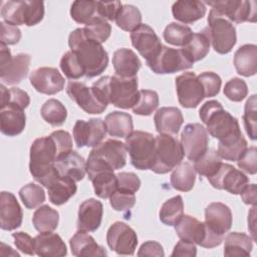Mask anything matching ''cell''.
Here are the masks:
<instances>
[{
	"label": "cell",
	"instance_id": "obj_1",
	"mask_svg": "<svg viewBox=\"0 0 257 257\" xmlns=\"http://www.w3.org/2000/svg\"><path fill=\"white\" fill-rule=\"evenodd\" d=\"M68 45L88 78L101 74L107 67L108 54L102 45L87 37L83 28H76L68 36Z\"/></svg>",
	"mask_w": 257,
	"mask_h": 257
},
{
	"label": "cell",
	"instance_id": "obj_2",
	"mask_svg": "<svg viewBox=\"0 0 257 257\" xmlns=\"http://www.w3.org/2000/svg\"><path fill=\"white\" fill-rule=\"evenodd\" d=\"M105 103L115 107L133 108L139 99L138 77L123 78L117 75L102 76L92 84Z\"/></svg>",
	"mask_w": 257,
	"mask_h": 257
},
{
	"label": "cell",
	"instance_id": "obj_3",
	"mask_svg": "<svg viewBox=\"0 0 257 257\" xmlns=\"http://www.w3.org/2000/svg\"><path fill=\"white\" fill-rule=\"evenodd\" d=\"M199 116L206 124L208 134L219 141L241 133L238 119L217 100L206 101L199 110Z\"/></svg>",
	"mask_w": 257,
	"mask_h": 257
},
{
	"label": "cell",
	"instance_id": "obj_4",
	"mask_svg": "<svg viewBox=\"0 0 257 257\" xmlns=\"http://www.w3.org/2000/svg\"><path fill=\"white\" fill-rule=\"evenodd\" d=\"M126 164V148L124 143L108 139L94 147L86 161V173L99 170H119Z\"/></svg>",
	"mask_w": 257,
	"mask_h": 257
},
{
	"label": "cell",
	"instance_id": "obj_5",
	"mask_svg": "<svg viewBox=\"0 0 257 257\" xmlns=\"http://www.w3.org/2000/svg\"><path fill=\"white\" fill-rule=\"evenodd\" d=\"M58 159V147L51 135L36 139L30 147L29 171L33 179L40 184L54 170Z\"/></svg>",
	"mask_w": 257,
	"mask_h": 257
},
{
	"label": "cell",
	"instance_id": "obj_6",
	"mask_svg": "<svg viewBox=\"0 0 257 257\" xmlns=\"http://www.w3.org/2000/svg\"><path fill=\"white\" fill-rule=\"evenodd\" d=\"M44 16V3L42 1H3L1 3V17L4 22L11 25L34 26Z\"/></svg>",
	"mask_w": 257,
	"mask_h": 257
},
{
	"label": "cell",
	"instance_id": "obj_7",
	"mask_svg": "<svg viewBox=\"0 0 257 257\" xmlns=\"http://www.w3.org/2000/svg\"><path fill=\"white\" fill-rule=\"evenodd\" d=\"M184 152L181 143L169 135L155 137V157L151 171L156 174H167L182 163Z\"/></svg>",
	"mask_w": 257,
	"mask_h": 257
},
{
	"label": "cell",
	"instance_id": "obj_8",
	"mask_svg": "<svg viewBox=\"0 0 257 257\" xmlns=\"http://www.w3.org/2000/svg\"><path fill=\"white\" fill-rule=\"evenodd\" d=\"M125 148L132 165L141 171L150 170L155 157V136L148 132L134 131L125 138Z\"/></svg>",
	"mask_w": 257,
	"mask_h": 257
},
{
	"label": "cell",
	"instance_id": "obj_9",
	"mask_svg": "<svg viewBox=\"0 0 257 257\" xmlns=\"http://www.w3.org/2000/svg\"><path fill=\"white\" fill-rule=\"evenodd\" d=\"M207 27L214 50L219 54L229 53L237 41L233 23L212 8L209 12Z\"/></svg>",
	"mask_w": 257,
	"mask_h": 257
},
{
	"label": "cell",
	"instance_id": "obj_10",
	"mask_svg": "<svg viewBox=\"0 0 257 257\" xmlns=\"http://www.w3.org/2000/svg\"><path fill=\"white\" fill-rule=\"evenodd\" d=\"M31 57L27 53L11 55L10 49L0 44V79L8 85L20 83L28 74Z\"/></svg>",
	"mask_w": 257,
	"mask_h": 257
},
{
	"label": "cell",
	"instance_id": "obj_11",
	"mask_svg": "<svg viewBox=\"0 0 257 257\" xmlns=\"http://www.w3.org/2000/svg\"><path fill=\"white\" fill-rule=\"evenodd\" d=\"M193 64L194 63L189 59L182 48L175 49L164 45L158 55L151 61L147 62V65L151 70L157 74L175 73L189 69Z\"/></svg>",
	"mask_w": 257,
	"mask_h": 257
},
{
	"label": "cell",
	"instance_id": "obj_12",
	"mask_svg": "<svg viewBox=\"0 0 257 257\" xmlns=\"http://www.w3.org/2000/svg\"><path fill=\"white\" fill-rule=\"evenodd\" d=\"M232 23L255 22L257 8L255 1L247 0H220L205 2Z\"/></svg>",
	"mask_w": 257,
	"mask_h": 257
},
{
	"label": "cell",
	"instance_id": "obj_13",
	"mask_svg": "<svg viewBox=\"0 0 257 257\" xmlns=\"http://www.w3.org/2000/svg\"><path fill=\"white\" fill-rule=\"evenodd\" d=\"M66 93L76 104L89 114H99L103 112L107 103H105L95 89L88 87L84 82L70 81L66 86Z\"/></svg>",
	"mask_w": 257,
	"mask_h": 257
},
{
	"label": "cell",
	"instance_id": "obj_14",
	"mask_svg": "<svg viewBox=\"0 0 257 257\" xmlns=\"http://www.w3.org/2000/svg\"><path fill=\"white\" fill-rule=\"evenodd\" d=\"M181 145L188 160H198L208 150L209 134L206 127L198 122L186 124L181 135Z\"/></svg>",
	"mask_w": 257,
	"mask_h": 257
},
{
	"label": "cell",
	"instance_id": "obj_15",
	"mask_svg": "<svg viewBox=\"0 0 257 257\" xmlns=\"http://www.w3.org/2000/svg\"><path fill=\"white\" fill-rule=\"evenodd\" d=\"M106 243L109 249L118 255H134L138 245V236L132 227L117 221L108 228Z\"/></svg>",
	"mask_w": 257,
	"mask_h": 257
},
{
	"label": "cell",
	"instance_id": "obj_16",
	"mask_svg": "<svg viewBox=\"0 0 257 257\" xmlns=\"http://www.w3.org/2000/svg\"><path fill=\"white\" fill-rule=\"evenodd\" d=\"M179 103L186 108L197 107L205 98L203 86L194 72H184L176 77Z\"/></svg>",
	"mask_w": 257,
	"mask_h": 257
},
{
	"label": "cell",
	"instance_id": "obj_17",
	"mask_svg": "<svg viewBox=\"0 0 257 257\" xmlns=\"http://www.w3.org/2000/svg\"><path fill=\"white\" fill-rule=\"evenodd\" d=\"M208 181L215 189L240 195L249 183V178L241 170H237L230 164L222 163L217 173L208 178Z\"/></svg>",
	"mask_w": 257,
	"mask_h": 257
},
{
	"label": "cell",
	"instance_id": "obj_18",
	"mask_svg": "<svg viewBox=\"0 0 257 257\" xmlns=\"http://www.w3.org/2000/svg\"><path fill=\"white\" fill-rule=\"evenodd\" d=\"M106 135L104 121L101 118H90L88 121L78 119L73 126V138L77 148H94Z\"/></svg>",
	"mask_w": 257,
	"mask_h": 257
},
{
	"label": "cell",
	"instance_id": "obj_19",
	"mask_svg": "<svg viewBox=\"0 0 257 257\" xmlns=\"http://www.w3.org/2000/svg\"><path fill=\"white\" fill-rule=\"evenodd\" d=\"M48 192V197L53 205L65 204L76 193L75 182L59 175L56 168L40 183Z\"/></svg>",
	"mask_w": 257,
	"mask_h": 257
},
{
	"label": "cell",
	"instance_id": "obj_20",
	"mask_svg": "<svg viewBox=\"0 0 257 257\" xmlns=\"http://www.w3.org/2000/svg\"><path fill=\"white\" fill-rule=\"evenodd\" d=\"M231 209L220 202H213L205 209V227L206 231L219 237H225L232 227Z\"/></svg>",
	"mask_w": 257,
	"mask_h": 257
},
{
	"label": "cell",
	"instance_id": "obj_21",
	"mask_svg": "<svg viewBox=\"0 0 257 257\" xmlns=\"http://www.w3.org/2000/svg\"><path fill=\"white\" fill-rule=\"evenodd\" d=\"M133 46L146 59V62L155 58L163 47V44L155 30L148 24H141L131 32Z\"/></svg>",
	"mask_w": 257,
	"mask_h": 257
},
{
	"label": "cell",
	"instance_id": "obj_22",
	"mask_svg": "<svg viewBox=\"0 0 257 257\" xmlns=\"http://www.w3.org/2000/svg\"><path fill=\"white\" fill-rule=\"evenodd\" d=\"M31 85L36 91L52 95L64 88V77L54 67H39L34 69L29 76Z\"/></svg>",
	"mask_w": 257,
	"mask_h": 257
},
{
	"label": "cell",
	"instance_id": "obj_23",
	"mask_svg": "<svg viewBox=\"0 0 257 257\" xmlns=\"http://www.w3.org/2000/svg\"><path fill=\"white\" fill-rule=\"evenodd\" d=\"M23 212L16 199L10 192L0 194V227L2 230L12 231L22 224Z\"/></svg>",
	"mask_w": 257,
	"mask_h": 257
},
{
	"label": "cell",
	"instance_id": "obj_24",
	"mask_svg": "<svg viewBox=\"0 0 257 257\" xmlns=\"http://www.w3.org/2000/svg\"><path fill=\"white\" fill-rule=\"evenodd\" d=\"M103 206L102 203L96 199L90 198L83 201L77 214V229L85 232L96 231L102 220Z\"/></svg>",
	"mask_w": 257,
	"mask_h": 257
},
{
	"label": "cell",
	"instance_id": "obj_25",
	"mask_svg": "<svg viewBox=\"0 0 257 257\" xmlns=\"http://www.w3.org/2000/svg\"><path fill=\"white\" fill-rule=\"evenodd\" d=\"M154 120L160 135L176 136L184 122V117L178 107L164 106L157 110Z\"/></svg>",
	"mask_w": 257,
	"mask_h": 257
},
{
	"label": "cell",
	"instance_id": "obj_26",
	"mask_svg": "<svg viewBox=\"0 0 257 257\" xmlns=\"http://www.w3.org/2000/svg\"><path fill=\"white\" fill-rule=\"evenodd\" d=\"M34 251L40 257H62L67 254L64 241L52 232H42L34 237Z\"/></svg>",
	"mask_w": 257,
	"mask_h": 257
},
{
	"label": "cell",
	"instance_id": "obj_27",
	"mask_svg": "<svg viewBox=\"0 0 257 257\" xmlns=\"http://www.w3.org/2000/svg\"><path fill=\"white\" fill-rule=\"evenodd\" d=\"M54 166L60 176L68 178L75 183L81 181L86 174V162L75 151H70L59 158Z\"/></svg>",
	"mask_w": 257,
	"mask_h": 257
},
{
	"label": "cell",
	"instance_id": "obj_28",
	"mask_svg": "<svg viewBox=\"0 0 257 257\" xmlns=\"http://www.w3.org/2000/svg\"><path fill=\"white\" fill-rule=\"evenodd\" d=\"M25 125L26 115L24 109L14 105L0 107V128L3 135L15 137L24 131Z\"/></svg>",
	"mask_w": 257,
	"mask_h": 257
},
{
	"label": "cell",
	"instance_id": "obj_29",
	"mask_svg": "<svg viewBox=\"0 0 257 257\" xmlns=\"http://www.w3.org/2000/svg\"><path fill=\"white\" fill-rule=\"evenodd\" d=\"M112 65L115 75L123 78H132L137 76L142 62L132 49L119 48L113 53Z\"/></svg>",
	"mask_w": 257,
	"mask_h": 257
},
{
	"label": "cell",
	"instance_id": "obj_30",
	"mask_svg": "<svg viewBox=\"0 0 257 257\" xmlns=\"http://www.w3.org/2000/svg\"><path fill=\"white\" fill-rule=\"evenodd\" d=\"M180 239L201 245L205 238V223L200 222L193 216L183 215L174 225Z\"/></svg>",
	"mask_w": 257,
	"mask_h": 257
},
{
	"label": "cell",
	"instance_id": "obj_31",
	"mask_svg": "<svg viewBox=\"0 0 257 257\" xmlns=\"http://www.w3.org/2000/svg\"><path fill=\"white\" fill-rule=\"evenodd\" d=\"M71 253L77 257L106 256L104 248L96 243L92 236L85 231L78 230L69 240Z\"/></svg>",
	"mask_w": 257,
	"mask_h": 257
},
{
	"label": "cell",
	"instance_id": "obj_32",
	"mask_svg": "<svg viewBox=\"0 0 257 257\" xmlns=\"http://www.w3.org/2000/svg\"><path fill=\"white\" fill-rule=\"evenodd\" d=\"M206 10L205 3L198 0H180L172 6L174 18L185 24H191L202 19Z\"/></svg>",
	"mask_w": 257,
	"mask_h": 257
},
{
	"label": "cell",
	"instance_id": "obj_33",
	"mask_svg": "<svg viewBox=\"0 0 257 257\" xmlns=\"http://www.w3.org/2000/svg\"><path fill=\"white\" fill-rule=\"evenodd\" d=\"M234 66L242 76L255 75L257 72V46L255 44L240 46L234 54Z\"/></svg>",
	"mask_w": 257,
	"mask_h": 257
},
{
	"label": "cell",
	"instance_id": "obj_34",
	"mask_svg": "<svg viewBox=\"0 0 257 257\" xmlns=\"http://www.w3.org/2000/svg\"><path fill=\"white\" fill-rule=\"evenodd\" d=\"M92 183L94 194L101 199L109 198L117 190L116 175L111 170H99L87 174Z\"/></svg>",
	"mask_w": 257,
	"mask_h": 257
},
{
	"label": "cell",
	"instance_id": "obj_35",
	"mask_svg": "<svg viewBox=\"0 0 257 257\" xmlns=\"http://www.w3.org/2000/svg\"><path fill=\"white\" fill-rule=\"evenodd\" d=\"M106 133L111 137L126 138L134 132L133 117L122 111L109 112L104 118Z\"/></svg>",
	"mask_w": 257,
	"mask_h": 257
},
{
	"label": "cell",
	"instance_id": "obj_36",
	"mask_svg": "<svg viewBox=\"0 0 257 257\" xmlns=\"http://www.w3.org/2000/svg\"><path fill=\"white\" fill-rule=\"evenodd\" d=\"M211 39L208 27L203 28L200 32L194 33L190 41L182 47L189 59L195 63L207 56L210 51Z\"/></svg>",
	"mask_w": 257,
	"mask_h": 257
},
{
	"label": "cell",
	"instance_id": "obj_37",
	"mask_svg": "<svg viewBox=\"0 0 257 257\" xmlns=\"http://www.w3.org/2000/svg\"><path fill=\"white\" fill-rule=\"evenodd\" d=\"M253 240L245 233L231 232L225 237L224 255L227 257H247L253 249Z\"/></svg>",
	"mask_w": 257,
	"mask_h": 257
},
{
	"label": "cell",
	"instance_id": "obj_38",
	"mask_svg": "<svg viewBox=\"0 0 257 257\" xmlns=\"http://www.w3.org/2000/svg\"><path fill=\"white\" fill-rule=\"evenodd\" d=\"M172 187L181 192H189L194 188L196 181V171L189 162H182L173 169L171 174Z\"/></svg>",
	"mask_w": 257,
	"mask_h": 257
},
{
	"label": "cell",
	"instance_id": "obj_39",
	"mask_svg": "<svg viewBox=\"0 0 257 257\" xmlns=\"http://www.w3.org/2000/svg\"><path fill=\"white\" fill-rule=\"evenodd\" d=\"M247 145V141L243 137L242 133H240L219 141L217 152L222 159L237 162L248 148Z\"/></svg>",
	"mask_w": 257,
	"mask_h": 257
},
{
	"label": "cell",
	"instance_id": "obj_40",
	"mask_svg": "<svg viewBox=\"0 0 257 257\" xmlns=\"http://www.w3.org/2000/svg\"><path fill=\"white\" fill-rule=\"evenodd\" d=\"M59 222V213L48 205L40 206L33 214L32 223L34 228L39 232L54 231Z\"/></svg>",
	"mask_w": 257,
	"mask_h": 257
},
{
	"label": "cell",
	"instance_id": "obj_41",
	"mask_svg": "<svg viewBox=\"0 0 257 257\" xmlns=\"http://www.w3.org/2000/svg\"><path fill=\"white\" fill-rule=\"evenodd\" d=\"M222 163V158L219 156L218 152L208 148V150L194 162V168L196 173L208 179L217 173Z\"/></svg>",
	"mask_w": 257,
	"mask_h": 257
},
{
	"label": "cell",
	"instance_id": "obj_42",
	"mask_svg": "<svg viewBox=\"0 0 257 257\" xmlns=\"http://www.w3.org/2000/svg\"><path fill=\"white\" fill-rule=\"evenodd\" d=\"M40 113L42 118L52 126L62 125L67 117L65 106L55 98L46 100L41 106Z\"/></svg>",
	"mask_w": 257,
	"mask_h": 257
},
{
	"label": "cell",
	"instance_id": "obj_43",
	"mask_svg": "<svg viewBox=\"0 0 257 257\" xmlns=\"http://www.w3.org/2000/svg\"><path fill=\"white\" fill-rule=\"evenodd\" d=\"M184 215L183 198L178 195L167 200L161 207L159 217L162 223L167 226H174Z\"/></svg>",
	"mask_w": 257,
	"mask_h": 257
},
{
	"label": "cell",
	"instance_id": "obj_44",
	"mask_svg": "<svg viewBox=\"0 0 257 257\" xmlns=\"http://www.w3.org/2000/svg\"><path fill=\"white\" fill-rule=\"evenodd\" d=\"M114 21L120 29L132 32L142 24V13L138 7L124 4L117 12Z\"/></svg>",
	"mask_w": 257,
	"mask_h": 257
},
{
	"label": "cell",
	"instance_id": "obj_45",
	"mask_svg": "<svg viewBox=\"0 0 257 257\" xmlns=\"http://www.w3.org/2000/svg\"><path fill=\"white\" fill-rule=\"evenodd\" d=\"M193 34V30L189 26L177 22H172L166 26L163 36L167 43L184 47L190 41Z\"/></svg>",
	"mask_w": 257,
	"mask_h": 257
},
{
	"label": "cell",
	"instance_id": "obj_46",
	"mask_svg": "<svg viewBox=\"0 0 257 257\" xmlns=\"http://www.w3.org/2000/svg\"><path fill=\"white\" fill-rule=\"evenodd\" d=\"M83 30L87 37L101 44L110 36L111 26L105 19L96 16L85 24Z\"/></svg>",
	"mask_w": 257,
	"mask_h": 257
},
{
	"label": "cell",
	"instance_id": "obj_47",
	"mask_svg": "<svg viewBox=\"0 0 257 257\" xmlns=\"http://www.w3.org/2000/svg\"><path fill=\"white\" fill-rule=\"evenodd\" d=\"M1 92V103L0 107L5 105H14L22 109H25L30 103V97L28 93L18 87L6 88L2 83L0 85Z\"/></svg>",
	"mask_w": 257,
	"mask_h": 257
},
{
	"label": "cell",
	"instance_id": "obj_48",
	"mask_svg": "<svg viewBox=\"0 0 257 257\" xmlns=\"http://www.w3.org/2000/svg\"><path fill=\"white\" fill-rule=\"evenodd\" d=\"M71 18L79 23L86 24L97 15V1H74L70 8Z\"/></svg>",
	"mask_w": 257,
	"mask_h": 257
},
{
	"label": "cell",
	"instance_id": "obj_49",
	"mask_svg": "<svg viewBox=\"0 0 257 257\" xmlns=\"http://www.w3.org/2000/svg\"><path fill=\"white\" fill-rule=\"evenodd\" d=\"M159 106V94L155 90L141 89L138 102L134 105L133 111L139 115H151Z\"/></svg>",
	"mask_w": 257,
	"mask_h": 257
},
{
	"label": "cell",
	"instance_id": "obj_50",
	"mask_svg": "<svg viewBox=\"0 0 257 257\" xmlns=\"http://www.w3.org/2000/svg\"><path fill=\"white\" fill-rule=\"evenodd\" d=\"M19 197L27 209H35L45 201V192L40 185L29 183L19 190Z\"/></svg>",
	"mask_w": 257,
	"mask_h": 257
},
{
	"label": "cell",
	"instance_id": "obj_51",
	"mask_svg": "<svg viewBox=\"0 0 257 257\" xmlns=\"http://www.w3.org/2000/svg\"><path fill=\"white\" fill-rule=\"evenodd\" d=\"M60 68L68 79H78L84 75V69L79 63L75 53L71 50L65 52L60 59Z\"/></svg>",
	"mask_w": 257,
	"mask_h": 257
},
{
	"label": "cell",
	"instance_id": "obj_52",
	"mask_svg": "<svg viewBox=\"0 0 257 257\" xmlns=\"http://www.w3.org/2000/svg\"><path fill=\"white\" fill-rule=\"evenodd\" d=\"M256 94H252L246 101L245 107H244V113H243V121L244 126L246 130L247 135L252 141L256 140L257 134H256Z\"/></svg>",
	"mask_w": 257,
	"mask_h": 257
},
{
	"label": "cell",
	"instance_id": "obj_53",
	"mask_svg": "<svg viewBox=\"0 0 257 257\" xmlns=\"http://www.w3.org/2000/svg\"><path fill=\"white\" fill-rule=\"evenodd\" d=\"M223 91L228 99L235 102H239L247 96L248 87L243 79L234 77L226 82Z\"/></svg>",
	"mask_w": 257,
	"mask_h": 257
},
{
	"label": "cell",
	"instance_id": "obj_54",
	"mask_svg": "<svg viewBox=\"0 0 257 257\" xmlns=\"http://www.w3.org/2000/svg\"><path fill=\"white\" fill-rule=\"evenodd\" d=\"M198 79L203 86L205 97H213L219 93L222 80L217 73L213 71H205L198 75Z\"/></svg>",
	"mask_w": 257,
	"mask_h": 257
},
{
	"label": "cell",
	"instance_id": "obj_55",
	"mask_svg": "<svg viewBox=\"0 0 257 257\" xmlns=\"http://www.w3.org/2000/svg\"><path fill=\"white\" fill-rule=\"evenodd\" d=\"M136 196L135 193L124 192L121 190H116L109 197V204L115 211H127L135 206Z\"/></svg>",
	"mask_w": 257,
	"mask_h": 257
},
{
	"label": "cell",
	"instance_id": "obj_56",
	"mask_svg": "<svg viewBox=\"0 0 257 257\" xmlns=\"http://www.w3.org/2000/svg\"><path fill=\"white\" fill-rule=\"evenodd\" d=\"M237 165L241 171L249 175H255L257 172V149L256 147L247 148L244 154L237 161Z\"/></svg>",
	"mask_w": 257,
	"mask_h": 257
},
{
	"label": "cell",
	"instance_id": "obj_57",
	"mask_svg": "<svg viewBox=\"0 0 257 257\" xmlns=\"http://www.w3.org/2000/svg\"><path fill=\"white\" fill-rule=\"evenodd\" d=\"M117 190L136 193L141 187V180L135 173L120 172L116 174Z\"/></svg>",
	"mask_w": 257,
	"mask_h": 257
},
{
	"label": "cell",
	"instance_id": "obj_58",
	"mask_svg": "<svg viewBox=\"0 0 257 257\" xmlns=\"http://www.w3.org/2000/svg\"><path fill=\"white\" fill-rule=\"evenodd\" d=\"M0 27H1V32H0L1 44L8 46V45H14L19 42V40L21 39V30L17 26L11 25L2 21L0 23Z\"/></svg>",
	"mask_w": 257,
	"mask_h": 257
},
{
	"label": "cell",
	"instance_id": "obj_59",
	"mask_svg": "<svg viewBox=\"0 0 257 257\" xmlns=\"http://www.w3.org/2000/svg\"><path fill=\"white\" fill-rule=\"evenodd\" d=\"M121 6L122 4L120 1H97V15L105 20L114 21L116 14L121 8Z\"/></svg>",
	"mask_w": 257,
	"mask_h": 257
},
{
	"label": "cell",
	"instance_id": "obj_60",
	"mask_svg": "<svg viewBox=\"0 0 257 257\" xmlns=\"http://www.w3.org/2000/svg\"><path fill=\"white\" fill-rule=\"evenodd\" d=\"M14 244L18 250L27 255H34V238L25 232H15L12 234Z\"/></svg>",
	"mask_w": 257,
	"mask_h": 257
},
{
	"label": "cell",
	"instance_id": "obj_61",
	"mask_svg": "<svg viewBox=\"0 0 257 257\" xmlns=\"http://www.w3.org/2000/svg\"><path fill=\"white\" fill-rule=\"evenodd\" d=\"M51 136L55 140L56 145L58 147L59 158H61L65 154H67L70 151H72V146H73L72 145V139H71V136H70V134L68 132L62 131V130H58V131L53 132L51 134Z\"/></svg>",
	"mask_w": 257,
	"mask_h": 257
},
{
	"label": "cell",
	"instance_id": "obj_62",
	"mask_svg": "<svg viewBox=\"0 0 257 257\" xmlns=\"http://www.w3.org/2000/svg\"><path fill=\"white\" fill-rule=\"evenodd\" d=\"M138 256H156V257H163L165 256L164 249L162 245L157 241H147L142 244L141 248L139 249Z\"/></svg>",
	"mask_w": 257,
	"mask_h": 257
},
{
	"label": "cell",
	"instance_id": "obj_63",
	"mask_svg": "<svg viewBox=\"0 0 257 257\" xmlns=\"http://www.w3.org/2000/svg\"><path fill=\"white\" fill-rule=\"evenodd\" d=\"M172 256H189V257H194L197 255V247H196V244L192 243V242H189V241H185V240H180L172 254Z\"/></svg>",
	"mask_w": 257,
	"mask_h": 257
},
{
	"label": "cell",
	"instance_id": "obj_64",
	"mask_svg": "<svg viewBox=\"0 0 257 257\" xmlns=\"http://www.w3.org/2000/svg\"><path fill=\"white\" fill-rule=\"evenodd\" d=\"M241 199L247 205H256V185L255 184H247L246 187L241 192Z\"/></svg>",
	"mask_w": 257,
	"mask_h": 257
}]
</instances>
